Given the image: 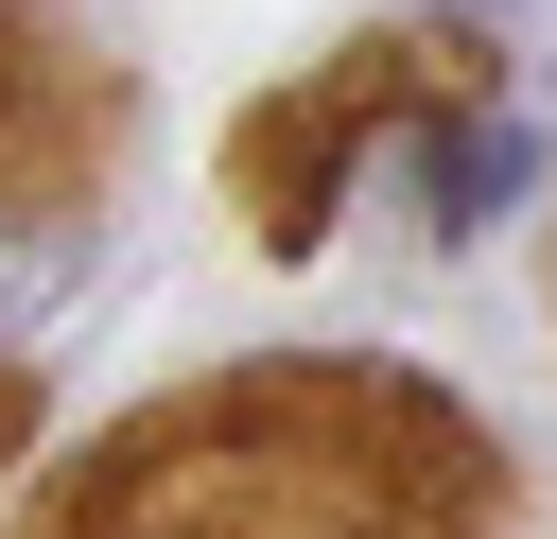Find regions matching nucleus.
Listing matches in <instances>:
<instances>
[{"label":"nucleus","instance_id":"f03ea898","mask_svg":"<svg viewBox=\"0 0 557 539\" xmlns=\"http://www.w3.org/2000/svg\"><path fill=\"white\" fill-rule=\"evenodd\" d=\"M470 104V52L453 35H366V52H313L244 139H226V174H244V226L278 243V261H313L331 243V174L366 156V139H400V122H453Z\"/></svg>","mask_w":557,"mask_h":539},{"label":"nucleus","instance_id":"f257e3e1","mask_svg":"<svg viewBox=\"0 0 557 539\" xmlns=\"http://www.w3.org/2000/svg\"><path fill=\"white\" fill-rule=\"evenodd\" d=\"M487 522H505L487 417L348 348L174 383L17 504V539H487Z\"/></svg>","mask_w":557,"mask_h":539},{"label":"nucleus","instance_id":"39448f33","mask_svg":"<svg viewBox=\"0 0 557 539\" xmlns=\"http://www.w3.org/2000/svg\"><path fill=\"white\" fill-rule=\"evenodd\" d=\"M17 452H35V383L0 365V469H17Z\"/></svg>","mask_w":557,"mask_h":539},{"label":"nucleus","instance_id":"7ed1b4c3","mask_svg":"<svg viewBox=\"0 0 557 539\" xmlns=\"http://www.w3.org/2000/svg\"><path fill=\"white\" fill-rule=\"evenodd\" d=\"M87 156H104V70H87V35H70L52 0H0V209H17V226L70 209Z\"/></svg>","mask_w":557,"mask_h":539},{"label":"nucleus","instance_id":"20e7f679","mask_svg":"<svg viewBox=\"0 0 557 539\" xmlns=\"http://www.w3.org/2000/svg\"><path fill=\"white\" fill-rule=\"evenodd\" d=\"M522 174H540V139H522L505 104H453V122H418V226H435V243H487V226L522 209Z\"/></svg>","mask_w":557,"mask_h":539}]
</instances>
